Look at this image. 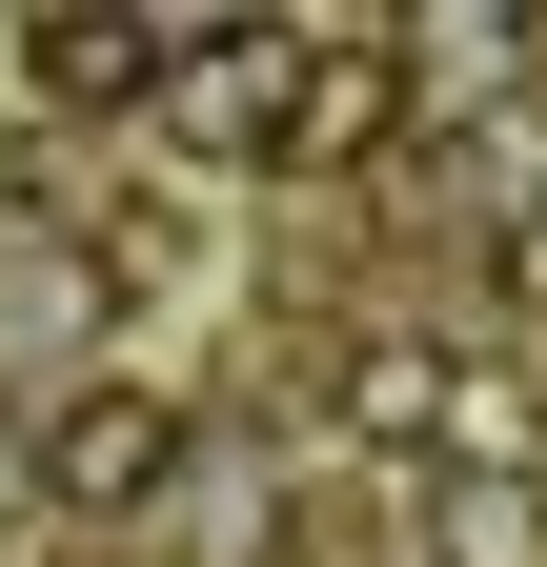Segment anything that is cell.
<instances>
[{
  "label": "cell",
  "mask_w": 547,
  "mask_h": 567,
  "mask_svg": "<svg viewBox=\"0 0 547 567\" xmlns=\"http://www.w3.org/2000/svg\"><path fill=\"white\" fill-rule=\"evenodd\" d=\"M285 102H305V21H285V0H203V21H163L143 122L183 142V163H285Z\"/></svg>",
  "instance_id": "6da1fadb"
},
{
  "label": "cell",
  "mask_w": 547,
  "mask_h": 567,
  "mask_svg": "<svg viewBox=\"0 0 547 567\" xmlns=\"http://www.w3.org/2000/svg\"><path fill=\"white\" fill-rule=\"evenodd\" d=\"M163 466H183V405H163V385H122V365L41 385V446H21L41 527H122V507H163Z\"/></svg>",
  "instance_id": "7a4b0ae2"
},
{
  "label": "cell",
  "mask_w": 547,
  "mask_h": 567,
  "mask_svg": "<svg viewBox=\"0 0 547 567\" xmlns=\"http://www.w3.org/2000/svg\"><path fill=\"white\" fill-rule=\"evenodd\" d=\"M82 365H102V244L0 224V405H41V385H82Z\"/></svg>",
  "instance_id": "3957f363"
},
{
  "label": "cell",
  "mask_w": 547,
  "mask_h": 567,
  "mask_svg": "<svg viewBox=\"0 0 547 567\" xmlns=\"http://www.w3.org/2000/svg\"><path fill=\"white\" fill-rule=\"evenodd\" d=\"M143 82H163L143 0H21V102L41 122H143Z\"/></svg>",
  "instance_id": "277c9868"
},
{
  "label": "cell",
  "mask_w": 547,
  "mask_h": 567,
  "mask_svg": "<svg viewBox=\"0 0 547 567\" xmlns=\"http://www.w3.org/2000/svg\"><path fill=\"white\" fill-rule=\"evenodd\" d=\"M527 41H547V0H405V21H385V61H405V102H426V122L507 102V82H527Z\"/></svg>",
  "instance_id": "5b68a950"
},
{
  "label": "cell",
  "mask_w": 547,
  "mask_h": 567,
  "mask_svg": "<svg viewBox=\"0 0 547 567\" xmlns=\"http://www.w3.org/2000/svg\"><path fill=\"white\" fill-rule=\"evenodd\" d=\"M385 122H405V61H385V41H305V102H285V183H345Z\"/></svg>",
  "instance_id": "8992f818"
},
{
  "label": "cell",
  "mask_w": 547,
  "mask_h": 567,
  "mask_svg": "<svg viewBox=\"0 0 547 567\" xmlns=\"http://www.w3.org/2000/svg\"><path fill=\"white\" fill-rule=\"evenodd\" d=\"M426 567H547V486H527V466L426 486Z\"/></svg>",
  "instance_id": "52a82bcc"
},
{
  "label": "cell",
  "mask_w": 547,
  "mask_h": 567,
  "mask_svg": "<svg viewBox=\"0 0 547 567\" xmlns=\"http://www.w3.org/2000/svg\"><path fill=\"white\" fill-rule=\"evenodd\" d=\"M345 425L405 446V425H446V365H405V344H345Z\"/></svg>",
  "instance_id": "ba28073f"
},
{
  "label": "cell",
  "mask_w": 547,
  "mask_h": 567,
  "mask_svg": "<svg viewBox=\"0 0 547 567\" xmlns=\"http://www.w3.org/2000/svg\"><path fill=\"white\" fill-rule=\"evenodd\" d=\"M0 224H61V203H41V142H21V122H0Z\"/></svg>",
  "instance_id": "9c48e42d"
},
{
  "label": "cell",
  "mask_w": 547,
  "mask_h": 567,
  "mask_svg": "<svg viewBox=\"0 0 547 567\" xmlns=\"http://www.w3.org/2000/svg\"><path fill=\"white\" fill-rule=\"evenodd\" d=\"M0 507H41V486H21V446H0Z\"/></svg>",
  "instance_id": "30bf717a"
},
{
  "label": "cell",
  "mask_w": 547,
  "mask_h": 567,
  "mask_svg": "<svg viewBox=\"0 0 547 567\" xmlns=\"http://www.w3.org/2000/svg\"><path fill=\"white\" fill-rule=\"evenodd\" d=\"M527 224H547V203H527Z\"/></svg>",
  "instance_id": "8fae6325"
}]
</instances>
